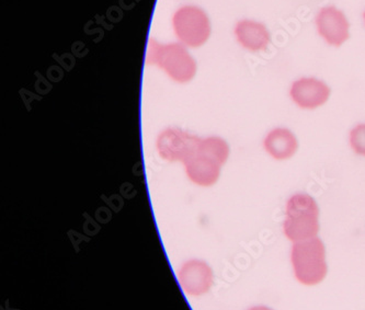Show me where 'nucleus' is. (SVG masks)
Returning <instances> with one entry per match:
<instances>
[{"label":"nucleus","mask_w":365,"mask_h":310,"mask_svg":"<svg viewBox=\"0 0 365 310\" xmlns=\"http://www.w3.org/2000/svg\"><path fill=\"white\" fill-rule=\"evenodd\" d=\"M228 156L230 146L223 138H200L195 150L183 161L187 178L201 187L215 185Z\"/></svg>","instance_id":"nucleus-1"},{"label":"nucleus","mask_w":365,"mask_h":310,"mask_svg":"<svg viewBox=\"0 0 365 310\" xmlns=\"http://www.w3.org/2000/svg\"><path fill=\"white\" fill-rule=\"evenodd\" d=\"M319 229V207L315 200L305 193L292 195L285 209V237L295 244L317 237Z\"/></svg>","instance_id":"nucleus-2"},{"label":"nucleus","mask_w":365,"mask_h":310,"mask_svg":"<svg viewBox=\"0 0 365 310\" xmlns=\"http://www.w3.org/2000/svg\"><path fill=\"white\" fill-rule=\"evenodd\" d=\"M291 262L295 279L305 286L320 284L327 277L326 248L320 238H312L293 244Z\"/></svg>","instance_id":"nucleus-3"},{"label":"nucleus","mask_w":365,"mask_h":310,"mask_svg":"<svg viewBox=\"0 0 365 310\" xmlns=\"http://www.w3.org/2000/svg\"><path fill=\"white\" fill-rule=\"evenodd\" d=\"M146 62L166 71L167 75L177 83H189L197 73L195 58L181 43L162 44L152 38L148 46Z\"/></svg>","instance_id":"nucleus-4"},{"label":"nucleus","mask_w":365,"mask_h":310,"mask_svg":"<svg viewBox=\"0 0 365 310\" xmlns=\"http://www.w3.org/2000/svg\"><path fill=\"white\" fill-rule=\"evenodd\" d=\"M173 28L181 44L189 48H200L211 36L209 16L197 6H183L173 17Z\"/></svg>","instance_id":"nucleus-5"},{"label":"nucleus","mask_w":365,"mask_h":310,"mask_svg":"<svg viewBox=\"0 0 365 310\" xmlns=\"http://www.w3.org/2000/svg\"><path fill=\"white\" fill-rule=\"evenodd\" d=\"M317 33L328 46L340 48L350 38V21L337 6H325L316 14Z\"/></svg>","instance_id":"nucleus-6"},{"label":"nucleus","mask_w":365,"mask_h":310,"mask_svg":"<svg viewBox=\"0 0 365 310\" xmlns=\"http://www.w3.org/2000/svg\"><path fill=\"white\" fill-rule=\"evenodd\" d=\"M200 138L181 128H169L157 138V150L162 158L175 162L185 161L195 150Z\"/></svg>","instance_id":"nucleus-7"},{"label":"nucleus","mask_w":365,"mask_h":310,"mask_svg":"<svg viewBox=\"0 0 365 310\" xmlns=\"http://www.w3.org/2000/svg\"><path fill=\"white\" fill-rule=\"evenodd\" d=\"M331 95L329 86L316 77H302L292 83L289 97L303 110H315L327 103Z\"/></svg>","instance_id":"nucleus-8"},{"label":"nucleus","mask_w":365,"mask_h":310,"mask_svg":"<svg viewBox=\"0 0 365 310\" xmlns=\"http://www.w3.org/2000/svg\"><path fill=\"white\" fill-rule=\"evenodd\" d=\"M178 281L187 296H202L213 286V270L207 262L193 259L183 263L178 273Z\"/></svg>","instance_id":"nucleus-9"},{"label":"nucleus","mask_w":365,"mask_h":310,"mask_svg":"<svg viewBox=\"0 0 365 310\" xmlns=\"http://www.w3.org/2000/svg\"><path fill=\"white\" fill-rule=\"evenodd\" d=\"M234 34L238 44L250 52H264L270 46V30L264 22L258 20H240L235 24Z\"/></svg>","instance_id":"nucleus-10"},{"label":"nucleus","mask_w":365,"mask_h":310,"mask_svg":"<svg viewBox=\"0 0 365 310\" xmlns=\"http://www.w3.org/2000/svg\"><path fill=\"white\" fill-rule=\"evenodd\" d=\"M266 152L277 160H287L294 156L299 148L297 136L289 128H277L268 133L264 140Z\"/></svg>","instance_id":"nucleus-11"},{"label":"nucleus","mask_w":365,"mask_h":310,"mask_svg":"<svg viewBox=\"0 0 365 310\" xmlns=\"http://www.w3.org/2000/svg\"><path fill=\"white\" fill-rule=\"evenodd\" d=\"M350 146L356 155L365 157V124H359L351 130Z\"/></svg>","instance_id":"nucleus-12"},{"label":"nucleus","mask_w":365,"mask_h":310,"mask_svg":"<svg viewBox=\"0 0 365 310\" xmlns=\"http://www.w3.org/2000/svg\"><path fill=\"white\" fill-rule=\"evenodd\" d=\"M248 310H274L273 308L268 307V306L264 305H257V306H252V307H250Z\"/></svg>","instance_id":"nucleus-13"},{"label":"nucleus","mask_w":365,"mask_h":310,"mask_svg":"<svg viewBox=\"0 0 365 310\" xmlns=\"http://www.w3.org/2000/svg\"><path fill=\"white\" fill-rule=\"evenodd\" d=\"M362 19H363V24H364V26H365V10H364V11H363V14H362Z\"/></svg>","instance_id":"nucleus-14"}]
</instances>
